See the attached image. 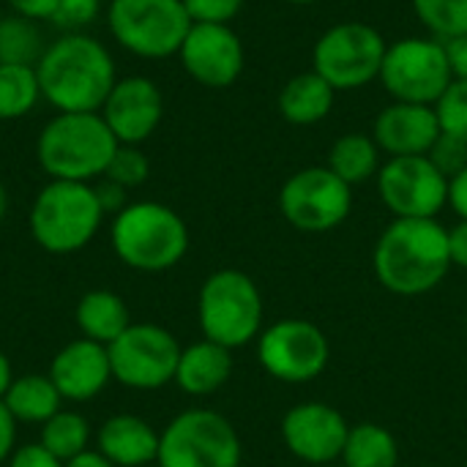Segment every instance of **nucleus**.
I'll use <instances>...</instances> for the list:
<instances>
[{
    "label": "nucleus",
    "mask_w": 467,
    "mask_h": 467,
    "mask_svg": "<svg viewBox=\"0 0 467 467\" xmlns=\"http://www.w3.org/2000/svg\"><path fill=\"white\" fill-rule=\"evenodd\" d=\"M413 14L443 44L467 36V0H413Z\"/></svg>",
    "instance_id": "c756f323"
},
{
    "label": "nucleus",
    "mask_w": 467,
    "mask_h": 467,
    "mask_svg": "<svg viewBox=\"0 0 467 467\" xmlns=\"http://www.w3.org/2000/svg\"><path fill=\"white\" fill-rule=\"evenodd\" d=\"M11 380H14V369H11V361H8V356L0 350V400L5 397V391H8V386H11Z\"/></svg>",
    "instance_id": "c03bdc74"
},
{
    "label": "nucleus",
    "mask_w": 467,
    "mask_h": 467,
    "mask_svg": "<svg viewBox=\"0 0 467 467\" xmlns=\"http://www.w3.org/2000/svg\"><path fill=\"white\" fill-rule=\"evenodd\" d=\"M66 402H90L112 383L109 350L93 339H74L63 345L47 372Z\"/></svg>",
    "instance_id": "a211bd4d"
},
{
    "label": "nucleus",
    "mask_w": 467,
    "mask_h": 467,
    "mask_svg": "<svg viewBox=\"0 0 467 467\" xmlns=\"http://www.w3.org/2000/svg\"><path fill=\"white\" fill-rule=\"evenodd\" d=\"M178 57L183 71L194 82L213 90L235 85L246 63L244 41L230 25H200V22H192L178 49Z\"/></svg>",
    "instance_id": "dca6fc26"
},
{
    "label": "nucleus",
    "mask_w": 467,
    "mask_h": 467,
    "mask_svg": "<svg viewBox=\"0 0 467 467\" xmlns=\"http://www.w3.org/2000/svg\"><path fill=\"white\" fill-rule=\"evenodd\" d=\"M41 101V85L36 66L0 63V120H16L30 115Z\"/></svg>",
    "instance_id": "bb28decb"
},
{
    "label": "nucleus",
    "mask_w": 467,
    "mask_h": 467,
    "mask_svg": "<svg viewBox=\"0 0 467 467\" xmlns=\"http://www.w3.org/2000/svg\"><path fill=\"white\" fill-rule=\"evenodd\" d=\"M107 27L126 52L164 60L178 55L192 19L183 0H109Z\"/></svg>",
    "instance_id": "6e6552de"
},
{
    "label": "nucleus",
    "mask_w": 467,
    "mask_h": 467,
    "mask_svg": "<svg viewBox=\"0 0 467 467\" xmlns=\"http://www.w3.org/2000/svg\"><path fill=\"white\" fill-rule=\"evenodd\" d=\"M337 90L312 68L304 74H296L285 82L279 93V112L293 126H315L334 109Z\"/></svg>",
    "instance_id": "4be33fe9"
},
{
    "label": "nucleus",
    "mask_w": 467,
    "mask_h": 467,
    "mask_svg": "<svg viewBox=\"0 0 467 467\" xmlns=\"http://www.w3.org/2000/svg\"><path fill=\"white\" fill-rule=\"evenodd\" d=\"M441 120L435 107L391 101L372 123V140L389 159L397 156H427L441 137Z\"/></svg>",
    "instance_id": "6ab92c4d"
},
{
    "label": "nucleus",
    "mask_w": 467,
    "mask_h": 467,
    "mask_svg": "<svg viewBox=\"0 0 467 467\" xmlns=\"http://www.w3.org/2000/svg\"><path fill=\"white\" fill-rule=\"evenodd\" d=\"M118 145L101 112H57L36 140V159L49 181L93 183L104 178Z\"/></svg>",
    "instance_id": "7ed1b4c3"
},
{
    "label": "nucleus",
    "mask_w": 467,
    "mask_h": 467,
    "mask_svg": "<svg viewBox=\"0 0 467 467\" xmlns=\"http://www.w3.org/2000/svg\"><path fill=\"white\" fill-rule=\"evenodd\" d=\"M465 331H467V315H465Z\"/></svg>",
    "instance_id": "09e8293b"
},
{
    "label": "nucleus",
    "mask_w": 467,
    "mask_h": 467,
    "mask_svg": "<svg viewBox=\"0 0 467 467\" xmlns=\"http://www.w3.org/2000/svg\"><path fill=\"white\" fill-rule=\"evenodd\" d=\"M446 55H449V66H451V77L467 82V36H460L454 41H446Z\"/></svg>",
    "instance_id": "a19ab883"
},
{
    "label": "nucleus",
    "mask_w": 467,
    "mask_h": 467,
    "mask_svg": "<svg viewBox=\"0 0 467 467\" xmlns=\"http://www.w3.org/2000/svg\"><path fill=\"white\" fill-rule=\"evenodd\" d=\"M378 194L394 219H438L449 205V178L427 156H397L380 164Z\"/></svg>",
    "instance_id": "4468645a"
},
{
    "label": "nucleus",
    "mask_w": 467,
    "mask_h": 467,
    "mask_svg": "<svg viewBox=\"0 0 467 467\" xmlns=\"http://www.w3.org/2000/svg\"><path fill=\"white\" fill-rule=\"evenodd\" d=\"M326 467H345L342 462H334V465H326Z\"/></svg>",
    "instance_id": "de8ad7c7"
},
{
    "label": "nucleus",
    "mask_w": 467,
    "mask_h": 467,
    "mask_svg": "<svg viewBox=\"0 0 467 467\" xmlns=\"http://www.w3.org/2000/svg\"><path fill=\"white\" fill-rule=\"evenodd\" d=\"M5 213H8V194H5V186L0 183V224L5 219Z\"/></svg>",
    "instance_id": "a18cd8bd"
},
{
    "label": "nucleus",
    "mask_w": 467,
    "mask_h": 467,
    "mask_svg": "<svg viewBox=\"0 0 467 467\" xmlns=\"http://www.w3.org/2000/svg\"><path fill=\"white\" fill-rule=\"evenodd\" d=\"M279 211L301 233H331L353 211V186L328 167H304L282 183Z\"/></svg>",
    "instance_id": "ddd939ff"
},
{
    "label": "nucleus",
    "mask_w": 467,
    "mask_h": 467,
    "mask_svg": "<svg viewBox=\"0 0 467 467\" xmlns=\"http://www.w3.org/2000/svg\"><path fill=\"white\" fill-rule=\"evenodd\" d=\"M8 467H63V462L55 460L41 443H27V446H19L11 454Z\"/></svg>",
    "instance_id": "e433bc0d"
},
{
    "label": "nucleus",
    "mask_w": 467,
    "mask_h": 467,
    "mask_svg": "<svg viewBox=\"0 0 467 467\" xmlns=\"http://www.w3.org/2000/svg\"><path fill=\"white\" fill-rule=\"evenodd\" d=\"M55 460L63 465L74 457L88 451L90 443V424L77 410H57L49 421L41 424V441H38Z\"/></svg>",
    "instance_id": "cd10ccee"
},
{
    "label": "nucleus",
    "mask_w": 467,
    "mask_h": 467,
    "mask_svg": "<svg viewBox=\"0 0 467 467\" xmlns=\"http://www.w3.org/2000/svg\"><path fill=\"white\" fill-rule=\"evenodd\" d=\"M285 3H293V5H312V3H317V0H285Z\"/></svg>",
    "instance_id": "49530a36"
},
{
    "label": "nucleus",
    "mask_w": 467,
    "mask_h": 467,
    "mask_svg": "<svg viewBox=\"0 0 467 467\" xmlns=\"http://www.w3.org/2000/svg\"><path fill=\"white\" fill-rule=\"evenodd\" d=\"M241 460L244 446L230 419L189 408L161 430L156 467H241Z\"/></svg>",
    "instance_id": "0eeeda50"
},
{
    "label": "nucleus",
    "mask_w": 467,
    "mask_h": 467,
    "mask_svg": "<svg viewBox=\"0 0 467 467\" xmlns=\"http://www.w3.org/2000/svg\"><path fill=\"white\" fill-rule=\"evenodd\" d=\"M63 467H115L107 457H101L96 449H88L85 454H79V457H74L71 462H66Z\"/></svg>",
    "instance_id": "37998d69"
},
{
    "label": "nucleus",
    "mask_w": 467,
    "mask_h": 467,
    "mask_svg": "<svg viewBox=\"0 0 467 467\" xmlns=\"http://www.w3.org/2000/svg\"><path fill=\"white\" fill-rule=\"evenodd\" d=\"M159 441L161 432H156L142 416L115 413L99 427L96 451L115 467H148L159 460Z\"/></svg>",
    "instance_id": "aec40b11"
},
{
    "label": "nucleus",
    "mask_w": 467,
    "mask_h": 467,
    "mask_svg": "<svg viewBox=\"0 0 467 467\" xmlns=\"http://www.w3.org/2000/svg\"><path fill=\"white\" fill-rule=\"evenodd\" d=\"M44 38L36 27V22L8 14L0 16V63H19V66H36L44 55Z\"/></svg>",
    "instance_id": "c85d7f7f"
},
{
    "label": "nucleus",
    "mask_w": 467,
    "mask_h": 467,
    "mask_svg": "<svg viewBox=\"0 0 467 467\" xmlns=\"http://www.w3.org/2000/svg\"><path fill=\"white\" fill-rule=\"evenodd\" d=\"M233 350L200 339L181 350V361L175 369V386L189 397H211L227 386L233 378Z\"/></svg>",
    "instance_id": "412c9836"
},
{
    "label": "nucleus",
    "mask_w": 467,
    "mask_h": 467,
    "mask_svg": "<svg viewBox=\"0 0 467 467\" xmlns=\"http://www.w3.org/2000/svg\"><path fill=\"white\" fill-rule=\"evenodd\" d=\"M246 0H183L192 22L200 25H230Z\"/></svg>",
    "instance_id": "f704fd0d"
},
{
    "label": "nucleus",
    "mask_w": 467,
    "mask_h": 467,
    "mask_svg": "<svg viewBox=\"0 0 467 467\" xmlns=\"http://www.w3.org/2000/svg\"><path fill=\"white\" fill-rule=\"evenodd\" d=\"M263 315L265 304L257 282L238 268H219L200 287L197 323L202 339H211L227 350L257 342Z\"/></svg>",
    "instance_id": "423d86ee"
},
{
    "label": "nucleus",
    "mask_w": 467,
    "mask_h": 467,
    "mask_svg": "<svg viewBox=\"0 0 467 467\" xmlns=\"http://www.w3.org/2000/svg\"><path fill=\"white\" fill-rule=\"evenodd\" d=\"M93 189H96V197H99V205H101L104 216H118L129 205V189L112 183L107 178H101Z\"/></svg>",
    "instance_id": "c9c22d12"
},
{
    "label": "nucleus",
    "mask_w": 467,
    "mask_h": 467,
    "mask_svg": "<svg viewBox=\"0 0 467 467\" xmlns=\"http://www.w3.org/2000/svg\"><path fill=\"white\" fill-rule=\"evenodd\" d=\"M339 462L345 467H397L400 443L386 427L375 421H361L350 427Z\"/></svg>",
    "instance_id": "a878e982"
},
{
    "label": "nucleus",
    "mask_w": 467,
    "mask_h": 467,
    "mask_svg": "<svg viewBox=\"0 0 467 467\" xmlns=\"http://www.w3.org/2000/svg\"><path fill=\"white\" fill-rule=\"evenodd\" d=\"M435 112L446 134H454L467 142V82L454 79L449 90L441 96V101L435 104Z\"/></svg>",
    "instance_id": "2f4dec72"
},
{
    "label": "nucleus",
    "mask_w": 467,
    "mask_h": 467,
    "mask_svg": "<svg viewBox=\"0 0 467 467\" xmlns=\"http://www.w3.org/2000/svg\"><path fill=\"white\" fill-rule=\"evenodd\" d=\"M77 328L85 339H93L99 345H112L129 326L131 315L126 301L112 290H90L77 301L74 309Z\"/></svg>",
    "instance_id": "5701e85b"
},
{
    "label": "nucleus",
    "mask_w": 467,
    "mask_h": 467,
    "mask_svg": "<svg viewBox=\"0 0 467 467\" xmlns=\"http://www.w3.org/2000/svg\"><path fill=\"white\" fill-rule=\"evenodd\" d=\"M331 172H337L348 186H361L380 172V148L372 140V134H342L331 150H328V164Z\"/></svg>",
    "instance_id": "393cba45"
},
{
    "label": "nucleus",
    "mask_w": 467,
    "mask_h": 467,
    "mask_svg": "<svg viewBox=\"0 0 467 467\" xmlns=\"http://www.w3.org/2000/svg\"><path fill=\"white\" fill-rule=\"evenodd\" d=\"M41 99L55 112H101L118 82L109 49L88 33H63L36 63Z\"/></svg>",
    "instance_id": "f257e3e1"
},
{
    "label": "nucleus",
    "mask_w": 467,
    "mask_h": 467,
    "mask_svg": "<svg viewBox=\"0 0 467 467\" xmlns=\"http://www.w3.org/2000/svg\"><path fill=\"white\" fill-rule=\"evenodd\" d=\"M11 14H19L30 22H38V19H52L55 8H57V0H5Z\"/></svg>",
    "instance_id": "4c0bfd02"
},
{
    "label": "nucleus",
    "mask_w": 467,
    "mask_h": 467,
    "mask_svg": "<svg viewBox=\"0 0 467 467\" xmlns=\"http://www.w3.org/2000/svg\"><path fill=\"white\" fill-rule=\"evenodd\" d=\"M16 419L8 413V408L0 400V465L11 460V454L16 451Z\"/></svg>",
    "instance_id": "58836bf2"
},
{
    "label": "nucleus",
    "mask_w": 467,
    "mask_h": 467,
    "mask_svg": "<svg viewBox=\"0 0 467 467\" xmlns=\"http://www.w3.org/2000/svg\"><path fill=\"white\" fill-rule=\"evenodd\" d=\"M115 257L140 274H164L189 252V227L178 211L156 200L129 202L109 224Z\"/></svg>",
    "instance_id": "20e7f679"
},
{
    "label": "nucleus",
    "mask_w": 467,
    "mask_h": 467,
    "mask_svg": "<svg viewBox=\"0 0 467 467\" xmlns=\"http://www.w3.org/2000/svg\"><path fill=\"white\" fill-rule=\"evenodd\" d=\"M3 405L8 408V413L16 419V424H44L49 421L57 410H63V397L55 389L49 375H38V372H27L11 380Z\"/></svg>",
    "instance_id": "b1692460"
},
{
    "label": "nucleus",
    "mask_w": 467,
    "mask_h": 467,
    "mask_svg": "<svg viewBox=\"0 0 467 467\" xmlns=\"http://www.w3.org/2000/svg\"><path fill=\"white\" fill-rule=\"evenodd\" d=\"M451 268L449 230L438 219H394L372 252L378 282L402 298L432 293Z\"/></svg>",
    "instance_id": "f03ea898"
},
{
    "label": "nucleus",
    "mask_w": 467,
    "mask_h": 467,
    "mask_svg": "<svg viewBox=\"0 0 467 467\" xmlns=\"http://www.w3.org/2000/svg\"><path fill=\"white\" fill-rule=\"evenodd\" d=\"M104 211L93 183L49 181L30 202L27 227L33 241L49 254H77L99 233Z\"/></svg>",
    "instance_id": "39448f33"
},
{
    "label": "nucleus",
    "mask_w": 467,
    "mask_h": 467,
    "mask_svg": "<svg viewBox=\"0 0 467 467\" xmlns=\"http://www.w3.org/2000/svg\"><path fill=\"white\" fill-rule=\"evenodd\" d=\"M427 159L451 181L457 172H462L467 167V142L454 137V134H446L441 131V137L435 140V145L430 148Z\"/></svg>",
    "instance_id": "72a5a7b5"
},
{
    "label": "nucleus",
    "mask_w": 467,
    "mask_h": 467,
    "mask_svg": "<svg viewBox=\"0 0 467 467\" xmlns=\"http://www.w3.org/2000/svg\"><path fill=\"white\" fill-rule=\"evenodd\" d=\"M101 14V0H57V8L52 14V25L63 33H82L88 25H93Z\"/></svg>",
    "instance_id": "473e14b6"
},
{
    "label": "nucleus",
    "mask_w": 467,
    "mask_h": 467,
    "mask_svg": "<svg viewBox=\"0 0 467 467\" xmlns=\"http://www.w3.org/2000/svg\"><path fill=\"white\" fill-rule=\"evenodd\" d=\"M331 358V342L320 326L304 317L271 323L257 337V361L279 383L304 386L320 378Z\"/></svg>",
    "instance_id": "f8f14e48"
},
{
    "label": "nucleus",
    "mask_w": 467,
    "mask_h": 467,
    "mask_svg": "<svg viewBox=\"0 0 467 467\" xmlns=\"http://www.w3.org/2000/svg\"><path fill=\"white\" fill-rule=\"evenodd\" d=\"M449 254H451V265L465 268L467 271V222L460 219L451 230H449Z\"/></svg>",
    "instance_id": "ea45409f"
},
{
    "label": "nucleus",
    "mask_w": 467,
    "mask_h": 467,
    "mask_svg": "<svg viewBox=\"0 0 467 467\" xmlns=\"http://www.w3.org/2000/svg\"><path fill=\"white\" fill-rule=\"evenodd\" d=\"M350 424L328 402H301L282 419L285 449L306 465H334L342 460Z\"/></svg>",
    "instance_id": "2eb2a0df"
},
{
    "label": "nucleus",
    "mask_w": 467,
    "mask_h": 467,
    "mask_svg": "<svg viewBox=\"0 0 467 467\" xmlns=\"http://www.w3.org/2000/svg\"><path fill=\"white\" fill-rule=\"evenodd\" d=\"M112 380L131 391H159L175 383L181 345L156 323H131L109 348Z\"/></svg>",
    "instance_id": "9b49d317"
},
{
    "label": "nucleus",
    "mask_w": 467,
    "mask_h": 467,
    "mask_svg": "<svg viewBox=\"0 0 467 467\" xmlns=\"http://www.w3.org/2000/svg\"><path fill=\"white\" fill-rule=\"evenodd\" d=\"M386 38L369 22L331 25L312 49V68L337 90H358L380 79L386 60Z\"/></svg>",
    "instance_id": "1a4fd4ad"
},
{
    "label": "nucleus",
    "mask_w": 467,
    "mask_h": 467,
    "mask_svg": "<svg viewBox=\"0 0 467 467\" xmlns=\"http://www.w3.org/2000/svg\"><path fill=\"white\" fill-rule=\"evenodd\" d=\"M380 82L394 101L435 107L454 82L443 41L432 36H408L389 44Z\"/></svg>",
    "instance_id": "9d476101"
},
{
    "label": "nucleus",
    "mask_w": 467,
    "mask_h": 467,
    "mask_svg": "<svg viewBox=\"0 0 467 467\" xmlns=\"http://www.w3.org/2000/svg\"><path fill=\"white\" fill-rule=\"evenodd\" d=\"M161 115L164 96L159 85L142 74L120 77L101 107V118L120 145H142L159 129Z\"/></svg>",
    "instance_id": "f3484780"
},
{
    "label": "nucleus",
    "mask_w": 467,
    "mask_h": 467,
    "mask_svg": "<svg viewBox=\"0 0 467 467\" xmlns=\"http://www.w3.org/2000/svg\"><path fill=\"white\" fill-rule=\"evenodd\" d=\"M150 175V161L140 150V145H118V150L109 159V167L104 172L107 181L123 186V189H137L148 181Z\"/></svg>",
    "instance_id": "7c9ffc66"
},
{
    "label": "nucleus",
    "mask_w": 467,
    "mask_h": 467,
    "mask_svg": "<svg viewBox=\"0 0 467 467\" xmlns=\"http://www.w3.org/2000/svg\"><path fill=\"white\" fill-rule=\"evenodd\" d=\"M449 205L460 219L467 222V167L449 181Z\"/></svg>",
    "instance_id": "79ce46f5"
}]
</instances>
